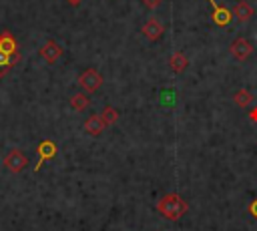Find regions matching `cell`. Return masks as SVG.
I'll return each instance as SVG.
<instances>
[{"label":"cell","instance_id":"6da1fadb","mask_svg":"<svg viewBox=\"0 0 257 231\" xmlns=\"http://www.w3.org/2000/svg\"><path fill=\"white\" fill-rule=\"evenodd\" d=\"M157 211H159L165 219H169V221H177V219H181V217L189 211V205H187V201H185L181 195H177V193H169V195H165V197L159 201Z\"/></svg>","mask_w":257,"mask_h":231},{"label":"cell","instance_id":"7a4b0ae2","mask_svg":"<svg viewBox=\"0 0 257 231\" xmlns=\"http://www.w3.org/2000/svg\"><path fill=\"white\" fill-rule=\"evenodd\" d=\"M2 165H4V169L10 171V173H20V171L26 169V165H28V157H26L20 149H12V151H8V153L4 155Z\"/></svg>","mask_w":257,"mask_h":231},{"label":"cell","instance_id":"3957f363","mask_svg":"<svg viewBox=\"0 0 257 231\" xmlns=\"http://www.w3.org/2000/svg\"><path fill=\"white\" fill-rule=\"evenodd\" d=\"M78 84L84 92H96L102 86V74L96 68H86L78 76Z\"/></svg>","mask_w":257,"mask_h":231},{"label":"cell","instance_id":"277c9868","mask_svg":"<svg viewBox=\"0 0 257 231\" xmlns=\"http://www.w3.org/2000/svg\"><path fill=\"white\" fill-rule=\"evenodd\" d=\"M56 153H58V147H56V143H54V141H50V139H44V141H40V143H38V147H36V155H38V161H36V167H34V171H40V167H42L46 161L54 159V157H56Z\"/></svg>","mask_w":257,"mask_h":231},{"label":"cell","instance_id":"5b68a950","mask_svg":"<svg viewBox=\"0 0 257 231\" xmlns=\"http://www.w3.org/2000/svg\"><path fill=\"white\" fill-rule=\"evenodd\" d=\"M211 4V20L217 24V26H229L233 22V12L221 4H217L215 0H209Z\"/></svg>","mask_w":257,"mask_h":231},{"label":"cell","instance_id":"8992f818","mask_svg":"<svg viewBox=\"0 0 257 231\" xmlns=\"http://www.w3.org/2000/svg\"><path fill=\"white\" fill-rule=\"evenodd\" d=\"M229 52H231L237 60H247V58L251 56V52H253V44H251L245 36H239V38H235V40L231 42Z\"/></svg>","mask_w":257,"mask_h":231},{"label":"cell","instance_id":"52a82bcc","mask_svg":"<svg viewBox=\"0 0 257 231\" xmlns=\"http://www.w3.org/2000/svg\"><path fill=\"white\" fill-rule=\"evenodd\" d=\"M141 32H143L149 40H159V38L163 36V32H165V26H163V22H161L159 18L151 16V18H147V22L143 24Z\"/></svg>","mask_w":257,"mask_h":231},{"label":"cell","instance_id":"ba28073f","mask_svg":"<svg viewBox=\"0 0 257 231\" xmlns=\"http://www.w3.org/2000/svg\"><path fill=\"white\" fill-rule=\"evenodd\" d=\"M38 54H40L48 64H54V62L62 56V46H60V44H56L54 40H48V42H44V44L40 46Z\"/></svg>","mask_w":257,"mask_h":231},{"label":"cell","instance_id":"9c48e42d","mask_svg":"<svg viewBox=\"0 0 257 231\" xmlns=\"http://www.w3.org/2000/svg\"><path fill=\"white\" fill-rule=\"evenodd\" d=\"M231 12H233V20H239V22H249L253 18V8L245 0L235 2V6L231 8Z\"/></svg>","mask_w":257,"mask_h":231},{"label":"cell","instance_id":"30bf717a","mask_svg":"<svg viewBox=\"0 0 257 231\" xmlns=\"http://www.w3.org/2000/svg\"><path fill=\"white\" fill-rule=\"evenodd\" d=\"M82 127H84V133H88V135H92V137L100 135V133L106 129V125H104V121H102L100 114H90V117L84 121Z\"/></svg>","mask_w":257,"mask_h":231},{"label":"cell","instance_id":"8fae6325","mask_svg":"<svg viewBox=\"0 0 257 231\" xmlns=\"http://www.w3.org/2000/svg\"><path fill=\"white\" fill-rule=\"evenodd\" d=\"M0 50L10 52V54H18V42H16L12 32H8V30L0 32Z\"/></svg>","mask_w":257,"mask_h":231},{"label":"cell","instance_id":"7c38bea8","mask_svg":"<svg viewBox=\"0 0 257 231\" xmlns=\"http://www.w3.org/2000/svg\"><path fill=\"white\" fill-rule=\"evenodd\" d=\"M18 60H20V52H18V54H10V52L0 50V76L6 74Z\"/></svg>","mask_w":257,"mask_h":231},{"label":"cell","instance_id":"4fadbf2b","mask_svg":"<svg viewBox=\"0 0 257 231\" xmlns=\"http://www.w3.org/2000/svg\"><path fill=\"white\" fill-rule=\"evenodd\" d=\"M189 60L185 56V52H173V56L169 58V66L173 68V72H183L187 68Z\"/></svg>","mask_w":257,"mask_h":231},{"label":"cell","instance_id":"5bb4252c","mask_svg":"<svg viewBox=\"0 0 257 231\" xmlns=\"http://www.w3.org/2000/svg\"><path fill=\"white\" fill-rule=\"evenodd\" d=\"M233 100H235V104H237V106L247 108V106H251V102H253V94H251L249 90L241 88V90H237V92L233 94Z\"/></svg>","mask_w":257,"mask_h":231},{"label":"cell","instance_id":"9a60e30c","mask_svg":"<svg viewBox=\"0 0 257 231\" xmlns=\"http://www.w3.org/2000/svg\"><path fill=\"white\" fill-rule=\"evenodd\" d=\"M88 104H90V98H88L86 92H76V94L70 96V106L74 110H84Z\"/></svg>","mask_w":257,"mask_h":231},{"label":"cell","instance_id":"2e32d148","mask_svg":"<svg viewBox=\"0 0 257 231\" xmlns=\"http://www.w3.org/2000/svg\"><path fill=\"white\" fill-rule=\"evenodd\" d=\"M100 117H102L104 125H106V127H110V125H114V123L118 121V110H116V108H112V106H106V108L100 112Z\"/></svg>","mask_w":257,"mask_h":231},{"label":"cell","instance_id":"e0dca14e","mask_svg":"<svg viewBox=\"0 0 257 231\" xmlns=\"http://www.w3.org/2000/svg\"><path fill=\"white\" fill-rule=\"evenodd\" d=\"M141 2H143L149 10H155L157 6H161V4H163V0H141Z\"/></svg>","mask_w":257,"mask_h":231},{"label":"cell","instance_id":"ac0fdd59","mask_svg":"<svg viewBox=\"0 0 257 231\" xmlns=\"http://www.w3.org/2000/svg\"><path fill=\"white\" fill-rule=\"evenodd\" d=\"M249 213H251V215L257 219V199H253V201L249 203Z\"/></svg>","mask_w":257,"mask_h":231},{"label":"cell","instance_id":"d6986e66","mask_svg":"<svg viewBox=\"0 0 257 231\" xmlns=\"http://www.w3.org/2000/svg\"><path fill=\"white\" fill-rule=\"evenodd\" d=\"M249 119H251L253 123H257V108H251V110H249Z\"/></svg>","mask_w":257,"mask_h":231},{"label":"cell","instance_id":"ffe728a7","mask_svg":"<svg viewBox=\"0 0 257 231\" xmlns=\"http://www.w3.org/2000/svg\"><path fill=\"white\" fill-rule=\"evenodd\" d=\"M68 4H72V6H76V4H80V0H68Z\"/></svg>","mask_w":257,"mask_h":231}]
</instances>
